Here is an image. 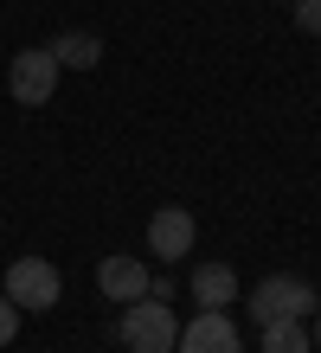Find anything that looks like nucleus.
I'll list each match as a JSON object with an SVG mask.
<instances>
[{
  "instance_id": "nucleus-10",
  "label": "nucleus",
  "mask_w": 321,
  "mask_h": 353,
  "mask_svg": "<svg viewBox=\"0 0 321 353\" xmlns=\"http://www.w3.org/2000/svg\"><path fill=\"white\" fill-rule=\"evenodd\" d=\"M257 353H315L309 321H264L257 327Z\"/></svg>"
},
{
  "instance_id": "nucleus-3",
  "label": "nucleus",
  "mask_w": 321,
  "mask_h": 353,
  "mask_svg": "<svg viewBox=\"0 0 321 353\" xmlns=\"http://www.w3.org/2000/svg\"><path fill=\"white\" fill-rule=\"evenodd\" d=\"M116 341H122L128 353H174V341H180V315H174L167 302L142 296V302H128V308H122Z\"/></svg>"
},
{
  "instance_id": "nucleus-7",
  "label": "nucleus",
  "mask_w": 321,
  "mask_h": 353,
  "mask_svg": "<svg viewBox=\"0 0 321 353\" xmlns=\"http://www.w3.org/2000/svg\"><path fill=\"white\" fill-rule=\"evenodd\" d=\"M148 276H155V270H148L142 257H128V251H116V257H103V263H97V289H103L116 308L142 302V296H148Z\"/></svg>"
},
{
  "instance_id": "nucleus-9",
  "label": "nucleus",
  "mask_w": 321,
  "mask_h": 353,
  "mask_svg": "<svg viewBox=\"0 0 321 353\" xmlns=\"http://www.w3.org/2000/svg\"><path fill=\"white\" fill-rule=\"evenodd\" d=\"M46 52L58 58V71H97L103 65V39L97 32H58V39H46Z\"/></svg>"
},
{
  "instance_id": "nucleus-6",
  "label": "nucleus",
  "mask_w": 321,
  "mask_h": 353,
  "mask_svg": "<svg viewBox=\"0 0 321 353\" xmlns=\"http://www.w3.org/2000/svg\"><path fill=\"white\" fill-rule=\"evenodd\" d=\"M193 238H200L193 205H161V212L148 219V257H161V263H186L193 257Z\"/></svg>"
},
{
  "instance_id": "nucleus-14",
  "label": "nucleus",
  "mask_w": 321,
  "mask_h": 353,
  "mask_svg": "<svg viewBox=\"0 0 321 353\" xmlns=\"http://www.w3.org/2000/svg\"><path fill=\"white\" fill-rule=\"evenodd\" d=\"M283 7H289V0H283Z\"/></svg>"
},
{
  "instance_id": "nucleus-5",
  "label": "nucleus",
  "mask_w": 321,
  "mask_h": 353,
  "mask_svg": "<svg viewBox=\"0 0 321 353\" xmlns=\"http://www.w3.org/2000/svg\"><path fill=\"white\" fill-rule=\"evenodd\" d=\"M174 353H244V334L231 321V308H200L193 321H180Z\"/></svg>"
},
{
  "instance_id": "nucleus-2",
  "label": "nucleus",
  "mask_w": 321,
  "mask_h": 353,
  "mask_svg": "<svg viewBox=\"0 0 321 353\" xmlns=\"http://www.w3.org/2000/svg\"><path fill=\"white\" fill-rule=\"evenodd\" d=\"M0 296H7L19 315H46V308H58V296H64V270L52 257H13Z\"/></svg>"
},
{
  "instance_id": "nucleus-11",
  "label": "nucleus",
  "mask_w": 321,
  "mask_h": 353,
  "mask_svg": "<svg viewBox=\"0 0 321 353\" xmlns=\"http://www.w3.org/2000/svg\"><path fill=\"white\" fill-rule=\"evenodd\" d=\"M289 13H295V32L321 39V0H289Z\"/></svg>"
},
{
  "instance_id": "nucleus-4",
  "label": "nucleus",
  "mask_w": 321,
  "mask_h": 353,
  "mask_svg": "<svg viewBox=\"0 0 321 353\" xmlns=\"http://www.w3.org/2000/svg\"><path fill=\"white\" fill-rule=\"evenodd\" d=\"M58 58L46 46H26V52H13V65H7V97L19 103V110H39V103H52L58 90Z\"/></svg>"
},
{
  "instance_id": "nucleus-1",
  "label": "nucleus",
  "mask_w": 321,
  "mask_h": 353,
  "mask_svg": "<svg viewBox=\"0 0 321 353\" xmlns=\"http://www.w3.org/2000/svg\"><path fill=\"white\" fill-rule=\"evenodd\" d=\"M321 308V296H315V283H302V276H289V270H276V276H264L244 296V315L264 327V321H309Z\"/></svg>"
},
{
  "instance_id": "nucleus-12",
  "label": "nucleus",
  "mask_w": 321,
  "mask_h": 353,
  "mask_svg": "<svg viewBox=\"0 0 321 353\" xmlns=\"http://www.w3.org/2000/svg\"><path fill=\"white\" fill-rule=\"evenodd\" d=\"M13 334H19V308H13L7 296H0V347H7Z\"/></svg>"
},
{
  "instance_id": "nucleus-8",
  "label": "nucleus",
  "mask_w": 321,
  "mask_h": 353,
  "mask_svg": "<svg viewBox=\"0 0 321 353\" xmlns=\"http://www.w3.org/2000/svg\"><path fill=\"white\" fill-rule=\"evenodd\" d=\"M193 302H200V308H231V302H238V270H231V263H193Z\"/></svg>"
},
{
  "instance_id": "nucleus-13",
  "label": "nucleus",
  "mask_w": 321,
  "mask_h": 353,
  "mask_svg": "<svg viewBox=\"0 0 321 353\" xmlns=\"http://www.w3.org/2000/svg\"><path fill=\"white\" fill-rule=\"evenodd\" d=\"M309 341H315V347H321V315H315V327H309Z\"/></svg>"
}]
</instances>
